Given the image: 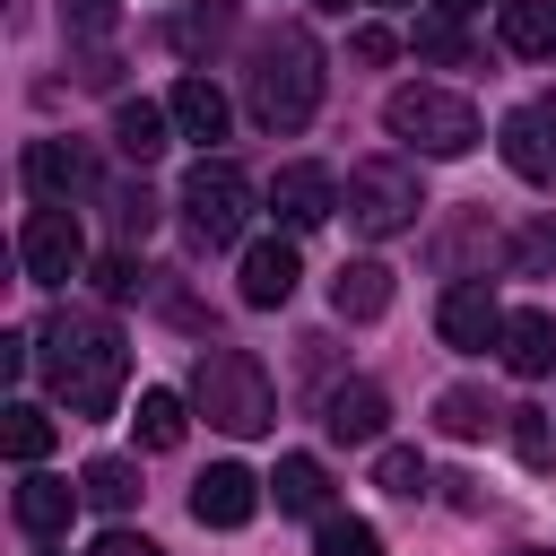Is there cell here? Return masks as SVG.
<instances>
[{"label": "cell", "mask_w": 556, "mask_h": 556, "mask_svg": "<svg viewBox=\"0 0 556 556\" xmlns=\"http://www.w3.org/2000/svg\"><path fill=\"white\" fill-rule=\"evenodd\" d=\"M43 374L78 417H113L122 382H130V348L104 313H52L43 321Z\"/></svg>", "instance_id": "cell-1"}, {"label": "cell", "mask_w": 556, "mask_h": 556, "mask_svg": "<svg viewBox=\"0 0 556 556\" xmlns=\"http://www.w3.org/2000/svg\"><path fill=\"white\" fill-rule=\"evenodd\" d=\"M243 104L261 130H304L321 113V43L287 17L269 35H252V61H243Z\"/></svg>", "instance_id": "cell-2"}, {"label": "cell", "mask_w": 556, "mask_h": 556, "mask_svg": "<svg viewBox=\"0 0 556 556\" xmlns=\"http://www.w3.org/2000/svg\"><path fill=\"white\" fill-rule=\"evenodd\" d=\"M191 408H200L208 426H226V434H261V426L278 417V391H269V374H261L252 348H200V365H191Z\"/></svg>", "instance_id": "cell-3"}, {"label": "cell", "mask_w": 556, "mask_h": 556, "mask_svg": "<svg viewBox=\"0 0 556 556\" xmlns=\"http://www.w3.org/2000/svg\"><path fill=\"white\" fill-rule=\"evenodd\" d=\"M382 130L391 139H408L417 156H469L478 148V104L460 96V87H391L382 96Z\"/></svg>", "instance_id": "cell-4"}, {"label": "cell", "mask_w": 556, "mask_h": 556, "mask_svg": "<svg viewBox=\"0 0 556 556\" xmlns=\"http://www.w3.org/2000/svg\"><path fill=\"white\" fill-rule=\"evenodd\" d=\"M339 208H348V226L356 235H408L417 226V208H426V191H417V165H400V156H365V165H348V191H339Z\"/></svg>", "instance_id": "cell-5"}, {"label": "cell", "mask_w": 556, "mask_h": 556, "mask_svg": "<svg viewBox=\"0 0 556 556\" xmlns=\"http://www.w3.org/2000/svg\"><path fill=\"white\" fill-rule=\"evenodd\" d=\"M252 208H261V191H252L243 165H226V156H200V165H191V182H182V217H191L200 243H243Z\"/></svg>", "instance_id": "cell-6"}, {"label": "cell", "mask_w": 556, "mask_h": 556, "mask_svg": "<svg viewBox=\"0 0 556 556\" xmlns=\"http://www.w3.org/2000/svg\"><path fill=\"white\" fill-rule=\"evenodd\" d=\"M17 261H26V278H35V287H61V278H78V261H87V235H78V217H70L61 200H43V208L17 226Z\"/></svg>", "instance_id": "cell-7"}, {"label": "cell", "mask_w": 556, "mask_h": 556, "mask_svg": "<svg viewBox=\"0 0 556 556\" xmlns=\"http://www.w3.org/2000/svg\"><path fill=\"white\" fill-rule=\"evenodd\" d=\"M434 330H443V348H495V339H504L495 278H452L443 304H434Z\"/></svg>", "instance_id": "cell-8"}, {"label": "cell", "mask_w": 556, "mask_h": 556, "mask_svg": "<svg viewBox=\"0 0 556 556\" xmlns=\"http://www.w3.org/2000/svg\"><path fill=\"white\" fill-rule=\"evenodd\" d=\"M252 513H261V478H252L243 460H217V469L191 486V521H200V530H243Z\"/></svg>", "instance_id": "cell-9"}, {"label": "cell", "mask_w": 556, "mask_h": 556, "mask_svg": "<svg viewBox=\"0 0 556 556\" xmlns=\"http://www.w3.org/2000/svg\"><path fill=\"white\" fill-rule=\"evenodd\" d=\"M504 165L539 191H556V104H521L504 113Z\"/></svg>", "instance_id": "cell-10"}, {"label": "cell", "mask_w": 556, "mask_h": 556, "mask_svg": "<svg viewBox=\"0 0 556 556\" xmlns=\"http://www.w3.org/2000/svg\"><path fill=\"white\" fill-rule=\"evenodd\" d=\"M295 278H304L295 243H287V235H269V243H252V252H243V278H235V295H243L252 313H278V304L295 295Z\"/></svg>", "instance_id": "cell-11"}, {"label": "cell", "mask_w": 556, "mask_h": 556, "mask_svg": "<svg viewBox=\"0 0 556 556\" xmlns=\"http://www.w3.org/2000/svg\"><path fill=\"white\" fill-rule=\"evenodd\" d=\"M269 208H278V226H287V235H304V226H321V217L339 208V182H330L321 165H278Z\"/></svg>", "instance_id": "cell-12"}, {"label": "cell", "mask_w": 556, "mask_h": 556, "mask_svg": "<svg viewBox=\"0 0 556 556\" xmlns=\"http://www.w3.org/2000/svg\"><path fill=\"white\" fill-rule=\"evenodd\" d=\"M26 182H35L43 200H61V208H70V200L96 182V165H87V148H78V139H35V148H26Z\"/></svg>", "instance_id": "cell-13"}, {"label": "cell", "mask_w": 556, "mask_h": 556, "mask_svg": "<svg viewBox=\"0 0 556 556\" xmlns=\"http://www.w3.org/2000/svg\"><path fill=\"white\" fill-rule=\"evenodd\" d=\"M382 417H391V400H382L374 382H330V391H321V426H330L339 443H382Z\"/></svg>", "instance_id": "cell-14"}, {"label": "cell", "mask_w": 556, "mask_h": 556, "mask_svg": "<svg viewBox=\"0 0 556 556\" xmlns=\"http://www.w3.org/2000/svg\"><path fill=\"white\" fill-rule=\"evenodd\" d=\"M78 495L87 486H70V478H52V469H26L17 478V530H35V539H52V530H70V513H78Z\"/></svg>", "instance_id": "cell-15"}, {"label": "cell", "mask_w": 556, "mask_h": 556, "mask_svg": "<svg viewBox=\"0 0 556 556\" xmlns=\"http://www.w3.org/2000/svg\"><path fill=\"white\" fill-rule=\"evenodd\" d=\"M495 348H504V365H513L521 382L556 374V313H539V304H530V313H504V339H495Z\"/></svg>", "instance_id": "cell-16"}, {"label": "cell", "mask_w": 556, "mask_h": 556, "mask_svg": "<svg viewBox=\"0 0 556 556\" xmlns=\"http://www.w3.org/2000/svg\"><path fill=\"white\" fill-rule=\"evenodd\" d=\"M330 313H339V321H382V313H391V269H382V261H348V269L330 278Z\"/></svg>", "instance_id": "cell-17"}, {"label": "cell", "mask_w": 556, "mask_h": 556, "mask_svg": "<svg viewBox=\"0 0 556 556\" xmlns=\"http://www.w3.org/2000/svg\"><path fill=\"white\" fill-rule=\"evenodd\" d=\"M495 35H504V52L547 61L556 52V0H495Z\"/></svg>", "instance_id": "cell-18"}, {"label": "cell", "mask_w": 556, "mask_h": 556, "mask_svg": "<svg viewBox=\"0 0 556 556\" xmlns=\"http://www.w3.org/2000/svg\"><path fill=\"white\" fill-rule=\"evenodd\" d=\"M165 130H174V104H148V96H139V104L113 113V148H122L130 165H156V156H165Z\"/></svg>", "instance_id": "cell-19"}, {"label": "cell", "mask_w": 556, "mask_h": 556, "mask_svg": "<svg viewBox=\"0 0 556 556\" xmlns=\"http://www.w3.org/2000/svg\"><path fill=\"white\" fill-rule=\"evenodd\" d=\"M269 495H278V513H330V469L313 452H287L278 478H269Z\"/></svg>", "instance_id": "cell-20"}, {"label": "cell", "mask_w": 556, "mask_h": 556, "mask_svg": "<svg viewBox=\"0 0 556 556\" xmlns=\"http://www.w3.org/2000/svg\"><path fill=\"white\" fill-rule=\"evenodd\" d=\"M165 104H174V130H182V139H226V96H217L208 78H174Z\"/></svg>", "instance_id": "cell-21"}, {"label": "cell", "mask_w": 556, "mask_h": 556, "mask_svg": "<svg viewBox=\"0 0 556 556\" xmlns=\"http://www.w3.org/2000/svg\"><path fill=\"white\" fill-rule=\"evenodd\" d=\"M0 452H9L17 469H35V460L52 452V417H43L35 400H9V408H0Z\"/></svg>", "instance_id": "cell-22"}, {"label": "cell", "mask_w": 556, "mask_h": 556, "mask_svg": "<svg viewBox=\"0 0 556 556\" xmlns=\"http://www.w3.org/2000/svg\"><path fill=\"white\" fill-rule=\"evenodd\" d=\"M495 417H504V408H495V400H486V391H469V382H452V391H443V400H434V426H443V434H452V443H478V434H486V426H495Z\"/></svg>", "instance_id": "cell-23"}, {"label": "cell", "mask_w": 556, "mask_h": 556, "mask_svg": "<svg viewBox=\"0 0 556 556\" xmlns=\"http://www.w3.org/2000/svg\"><path fill=\"white\" fill-rule=\"evenodd\" d=\"M226 35H235V0H200V9H182V17H174V52H191V61H200V52H217Z\"/></svg>", "instance_id": "cell-24"}, {"label": "cell", "mask_w": 556, "mask_h": 556, "mask_svg": "<svg viewBox=\"0 0 556 556\" xmlns=\"http://www.w3.org/2000/svg\"><path fill=\"white\" fill-rule=\"evenodd\" d=\"M495 252H504V243H495V226H486V217H460V226H443V243H434V261H443L452 278H478L469 261H495Z\"/></svg>", "instance_id": "cell-25"}, {"label": "cell", "mask_w": 556, "mask_h": 556, "mask_svg": "<svg viewBox=\"0 0 556 556\" xmlns=\"http://www.w3.org/2000/svg\"><path fill=\"white\" fill-rule=\"evenodd\" d=\"M130 426H139V452H174L182 426H191V417H182V391H139V417H130Z\"/></svg>", "instance_id": "cell-26"}, {"label": "cell", "mask_w": 556, "mask_h": 556, "mask_svg": "<svg viewBox=\"0 0 556 556\" xmlns=\"http://www.w3.org/2000/svg\"><path fill=\"white\" fill-rule=\"evenodd\" d=\"M78 486H87V504H96V513H130V504H139V469H130V460H113V452H104V460H87V469H78Z\"/></svg>", "instance_id": "cell-27"}, {"label": "cell", "mask_w": 556, "mask_h": 556, "mask_svg": "<svg viewBox=\"0 0 556 556\" xmlns=\"http://www.w3.org/2000/svg\"><path fill=\"white\" fill-rule=\"evenodd\" d=\"M504 434H513L521 469H547V460H556V426H547V408H504Z\"/></svg>", "instance_id": "cell-28"}, {"label": "cell", "mask_w": 556, "mask_h": 556, "mask_svg": "<svg viewBox=\"0 0 556 556\" xmlns=\"http://www.w3.org/2000/svg\"><path fill=\"white\" fill-rule=\"evenodd\" d=\"M374 486H382V495H408V504H417V495H426V460H417L408 443H382V452H374Z\"/></svg>", "instance_id": "cell-29"}, {"label": "cell", "mask_w": 556, "mask_h": 556, "mask_svg": "<svg viewBox=\"0 0 556 556\" xmlns=\"http://www.w3.org/2000/svg\"><path fill=\"white\" fill-rule=\"evenodd\" d=\"M313 556H382V539H374V521H356V513H321Z\"/></svg>", "instance_id": "cell-30"}, {"label": "cell", "mask_w": 556, "mask_h": 556, "mask_svg": "<svg viewBox=\"0 0 556 556\" xmlns=\"http://www.w3.org/2000/svg\"><path fill=\"white\" fill-rule=\"evenodd\" d=\"M408 43H417V61H443V70H460V61H469L460 17H443V9H434V17H417V35H408Z\"/></svg>", "instance_id": "cell-31"}, {"label": "cell", "mask_w": 556, "mask_h": 556, "mask_svg": "<svg viewBox=\"0 0 556 556\" xmlns=\"http://www.w3.org/2000/svg\"><path fill=\"white\" fill-rule=\"evenodd\" d=\"M61 35L70 43H104L113 35V0H61Z\"/></svg>", "instance_id": "cell-32"}, {"label": "cell", "mask_w": 556, "mask_h": 556, "mask_svg": "<svg viewBox=\"0 0 556 556\" xmlns=\"http://www.w3.org/2000/svg\"><path fill=\"white\" fill-rule=\"evenodd\" d=\"M113 226H122V243H139V235L156 226V200H148V182H130V191H113Z\"/></svg>", "instance_id": "cell-33"}, {"label": "cell", "mask_w": 556, "mask_h": 556, "mask_svg": "<svg viewBox=\"0 0 556 556\" xmlns=\"http://www.w3.org/2000/svg\"><path fill=\"white\" fill-rule=\"evenodd\" d=\"M96 287H104V295L122 304V295H139L148 278H139V261H130V252H104V261H96Z\"/></svg>", "instance_id": "cell-34"}, {"label": "cell", "mask_w": 556, "mask_h": 556, "mask_svg": "<svg viewBox=\"0 0 556 556\" xmlns=\"http://www.w3.org/2000/svg\"><path fill=\"white\" fill-rule=\"evenodd\" d=\"M87 556H165V547H156V539H139V530H104Z\"/></svg>", "instance_id": "cell-35"}, {"label": "cell", "mask_w": 556, "mask_h": 556, "mask_svg": "<svg viewBox=\"0 0 556 556\" xmlns=\"http://www.w3.org/2000/svg\"><path fill=\"white\" fill-rule=\"evenodd\" d=\"M348 52H356V61H391V52H400V43H391V35H382V26H356V35H348Z\"/></svg>", "instance_id": "cell-36"}, {"label": "cell", "mask_w": 556, "mask_h": 556, "mask_svg": "<svg viewBox=\"0 0 556 556\" xmlns=\"http://www.w3.org/2000/svg\"><path fill=\"white\" fill-rule=\"evenodd\" d=\"M434 9H443V17H469V9H486V0H434Z\"/></svg>", "instance_id": "cell-37"}, {"label": "cell", "mask_w": 556, "mask_h": 556, "mask_svg": "<svg viewBox=\"0 0 556 556\" xmlns=\"http://www.w3.org/2000/svg\"><path fill=\"white\" fill-rule=\"evenodd\" d=\"M330 9H348V0H330Z\"/></svg>", "instance_id": "cell-38"}, {"label": "cell", "mask_w": 556, "mask_h": 556, "mask_svg": "<svg viewBox=\"0 0 556 556\" xmlns=\"http://www.w3.org/2000/svg\"><path fill=\"white\" fill-rule=\"evenodd\" d=\"M521 556H539V547H521Z\"/></svg>", "instance_id": "cell-39"}]
</instances>
